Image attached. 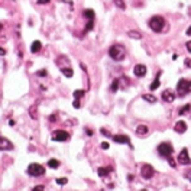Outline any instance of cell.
I'll use <instances>...</instances> for the list:
<instances>
[{
	"instance_id": "obj_1",
	"label": "cell",
	"mask_w": 191,
	"mask_h": 191,
	"mask_svg": "<svg viewBox=\"0 0 191 191\" xmlns=\"http://www.w3.org/2000/svg\"><path fill=\"white\" fill-rule=\"evenodd\" d=\"M149 28L154 32H161L162 29H164V26H165V19L162 18V16H154V18H151V20H149Z\"/></svg>"
},
{
	"instance_id": "obj_2",
	"label": "cell",
	"mask_w": 191,
	"mask_h": 191,
	"mask_svg": "<svg viewBox=\"0 0 191 191\" xmlns=\"http://www.w3.org/2000/svg\"><path fill=\"white\" fill-rule=\"evenodd\" d=\"M109 55L114 61H122L125 58V48L122 45H113L109 49Z\"/></svg>"
},
{
	"instance_id": "obj_3",
	"label": "cell",
	"mask_w": 191,
	"mask_h": 191,
	"mask_svg": "<svg viewBox=\"0 0 191 191\" xmlns=\"http://www.w3.org/2000/svg\"><path fill=\"white\" fill-rule=\"evenodd\" d=\"M177 91H178L180 96H185V94L191 93V81L181 78L178 81V84H177Z\"/></svg>"
},
{
	"instance_id": "obj_4",
	"label": "cell",
	"mask_w": 191,
	"mask_h": 191,
	"mask_svg": "<svg viewBox=\"0 0 191 191\" xmlns=\"http://www.w3.org/2000/svg\"><path fill=\"white\" fill-rule=\"evenodd\" d=\"M158 152H159V155H161V157L169 158L171 155H172V152H174V148H172V145H171V143L162 142V143H159V146H158Z\"/></svg>"
},
{
	"instance_id": "obj_5",
	"label": "cell",
	"mask_w": 191,
	"mask_h": 191,
	"mask_svg": "<svg viewBox=\"0 0 191 191\" xmlns=\"http://www.w3.org/2000/svg\"><path fill=\"white\" fill-rule=\"evenodd\" d=\"M28 174L32 177H41L45 174V168L39 164H30L28 167Z\"/></svg>"
},
{
	"instance_id": "obj_6",
	"label": "cell",
	"mask_w": 191,
	"mask_h": 191,
	"mask_svg": "<svg viewBox=\"0 0 191 191\" xmlns=\"http://www.w3.org/2000/svg\"><path fill=\"white\" fill-rule=\"evenodd\" d=\"M70 139V133H67L65 130H56L52 133V141L55 142H65Z\"/></svg>"
},
{
	"instance_id": "obj_7",
	"label": "cell",
	"mask_w": 191,
	"mask_h": 191,
	"mask_svg": "<svg viewBox=\"0 0 191 191\" xmlns=\"http://www.w3.org/2000/svg\"><path fill=\"white\" fill-rule=\"evenodd\" d=\"M141 174H142V177L145 178V180H151V178L154 177V174H155V169L152 168L149 164H146V165H143L142 168H141Z\"/></svg>"
},
{
	"instance_id": "obj_8",
	"label": "cell",
	"mask_w": 191,
	"mask_h": 191,
	"mask_svg": "<svg viewBox=\"0 0 191 191\" xmlns=\"http://www.w3.org/2000/svg\"><path fill=\"white\" fill-rule=\"evenodd\" d=\"M178 162H180L181 165H190L191 164V159H190V157H188V151L185 149V148H184L180 152V155H178Z\"/></svg>"
},
{
	"instance_id": "obj_9",
	"label": "cell",
	"mask_w": 191,
	"mask_h": 191,
	"mask_svg": "<svg viewBox=\"0 0 191 191\" xmlns=\"http://www.w3.org/2000/svg\"><path fill=\"white\" fill-rule=\"evenodd\" d=\"M13 149V143L6 138H0V151H10Z\"/></svg>"
},
{
	"instance_id": "obj_10",
	"label": "cell",
	"mask_w": 191,
	"mask_h": 191,
	"mask_svg": "<svg viewBox=\"0 0 191 191\" xmlns=\"http://www.w3.org/2000/svg\"><path fill=\"white\" fill-rule=\"evenodd\" d=\"M146 67L143 65V64H138V65H135V68H133V74L136 75V77H143V75H146Z\"/></svg>"
},
{
	"instance_id": "obj_11",
	"label": "cell",
	"mask_w": 191,
	"mask_h": 191,
	"mask_svg": "<svg viewBox=\"0 0 191 191\" xmlns=\"http://www.w3.org/2000/svg\"><path fill=\"white\" fill-rule=\"evenodd\" d=\"M162 98H164V101H167V103H172V101L175 100V93H174L172 90H165L164 93H162Z\"/></svg>"
},
{
	"instance_id": "obj_12",
	"label": "cell",
	"mask_w": 191,
	"mask_h": 191,
	"mask_svg": "<svg viewBox=\"0 0 191 191\" xmlns=\"http://www.w3.org/2000/svg\"><path fill=\"white\" fill-rule=\"evenodd\" d=\"M113 141L117 143H126V145H130V139L127 135H114L113 136Z\"/></svg>"
},
{
	"instance_id": "obj_13",
	"label": "cell",
	"mask_w": 191,
	"mask_h": 191,
	"mask_svg": "<svg viewBox=\"0 0 191 191\" xmlns=\"http://www.w3.org/2000/svg\"><path fill=\"white\" fill-rule=\"evenodd\" d=\"M185 130H187V123H185L184 120L177 122V123H175V132H177V133H184Z\"/></svg>"
},
{
	"instance_id": "obj_14",
	"label": "cell",
	"mask_w": 191,
	"mask_h": 191,
	"mask_svg": "<svg viewBox=\"0 0 191 191\" xmlns=\"http://www.w3.org/2000/svg\"><path fill=\"white\" fill-rule=\"evenodd\" d=\"M159 75H161V72H158V75L155 77V80H154V82L149 86V88H151V91H154V90H157L158 87H159V84H161V81H159Z\"/></svg>"
},
{
	"instance_id": "obj_15",
	"label": "cell",
	"mask_w": 191,
	"mask_h": 191,
	"mask_svg": "<svg viewBox=\"0 0 191 191\" xmlns=\"http://www.w3.org/2000/svg\"><path fill=\"white\" fill-rule=\"evenodd\" d=\"M136 133H138L139 136H143L148 133V126H145V125H139L138 127H136Z\"/></svg>"
},
{
	"instance_id": "obj_16",
	"label": "cell",
	"mask_w": 191,
	"mask_h": 191,
	"mask_svg": "<svg viewBox=\"0 0 191 191\" xmlns=\"http://www.w3.org/2000/svg\"><path fill=\"white\" fill-rule=\"evenodd\" d=\"M41 48H42V44H41V42H39V41H35L34 44L30 45V51H32V52H34V54L39 52V51H41Z\"/></svg>"
},
{
	"instance_id": "obj_17",
	"label": "cell",
	"mask_w": 191,
	"mask_h": 191,
	"mask_svg": "<svg viewBox=\"0 0 191 191\" xmlns=\"http://www.w3.org/2000/svg\"><path fill=\"white\" fill-rule=\"evenodd\" d=\"M142 98H143L145 101H148V103H151V104L157 103V97H155V96H152V94H143Z\"/></svg>"
},
{
	"instance_id": "obj_18",
	"label": "cell",
	"mask_w": 191,
	"mask_h": 191,
	"mask_svg": "<svg viewBox=\"0 0 191 191\" xmlns=\"http://www.w3.org/2000/svg\"><path fill=\"white\" fill-rule=\"evenodd\" d=\"M61 72H62V74L65 75V77H68V78L74 75V72H72V70H71V68H62V70H61Z\"/></svg>"
},
{
	"instance_id": "obj_19",
	"label": "cell",
	"mask_w": 191,
	"mask_h": 191,
	"mask_svg": "<svg viewBox=\"0 0 191 191\" xmlns=\"http://www.w3.org/2000/svg\"><path fill=\"white\" fill-rule=\"evenodd\" d=\"M48 167H49V168H58V167H60V162L56 161V159H49Z\"/></svg>"
},
{
	"instance_id": "obj_20",
	"label": "cell",
	"mask_w": 191,
	"mask_h": 191,
	"mask_svg": "<svg viewBox=\"0 0 191 191\" xmlns=\"http://www.w3.org/2000/svg\"><path fill=\"white\" fill-rule=\"evenodd\" d=\"M97 172H98V175H100V177H106L107 174L110 172V168H98Z\"/></svg>"
},
{
	"instance_id": "obj_21",
	"label": "cell",
	"mask_w": 191,
	"mask_h": 191,
	"mask_svg": "<svg viewBox=\"0 0 191 191\" xmlns=\"http://www.w3.org/2000/svg\"><path fill=\"white\" fill-rule=\"evenodd\" d=\"M84 16H86L87 19H90V20H93V19H94V13H93V10H90V9H87V10H84Z\"/></svg>"
},
{
	"instance_id": "obj_22",
	"label": "cell",
	"mask_w": 191,
	"mask_h": 191,
	"mask_svg": "<svg viewBox=\"0 0 191 191\" xmlns=\"http://www.w3.org/2000/svg\"><path fill=\"white\" fill-rule=\"evenodd\" d=\"M117 88H119V80H114L112 84V87H110V90H112V93H116Z\"/></svg>"
},
{
	"instance_id": "obj_23",
	"label": "cell",
	"mask_w": 191,
	"mask_h": 191,
	"mask_svg": "<svg viewBox=\"0 0 191 191\" xmlns=\"http://www.w3.org/2000/svg\"><path fill=\"white\" fill-rule=\"evenodd\" d=\"M129 36H130V38H136V39H141V38H142V35L139 34V32H136V30H130V32H129Z\"/></svg>"
},
{
	"instance_id": "obj_24",
	"label": "cell",
	"mask_w": 191,
	"mask_h": 191,
	"mask_svg": "<svg viewBox=\"0 0 191 191\" xmlns=\"http://www.w3.org/2000/svg\"><path fill=\"white\" fill-rule=\"evenodd\" d=\"M114 3H116V6H117L119 9H123V10L126 9V4H125L123 0H114Z\"/></svg>"
},
{
	"instance_id": "obj_25",
	"label": "cell",
	"mask_w": 191,
	"mask_h": 191,
	"mask_svg": "<svg viewBox=\"0 0 191 191\" xmlns=\"http://www.w3.org/2000/svg\"><path fill=\"white\" fill-rule=\"evenodd\" d=\"M84 93H86L84 90H75V91H74V97L78 100L80 97H82V96H84Z\"/></svg>"
},
{
	"instance_id": "obj_26",
	"label": "cell",
	"mask_w": 191,
	"mask_h": 191,
	"mask_svg": "<svg viewBox=\"0 0 191 191\" xmlns=\"http://www.w3.org/2000/svg\"><path fill=\"white\" fill-rule=\"evenodd\" d=\"M190 109H191V106H190V104H185V106L183 107V109L180 110V114H184V113H187Z\"/></svg>"
},
{
	"instance_id": "obj_27",
	"label": "cell",
	"mask_w": 191,
	"mask_h": 191,
	"mask_svg": "<svg viewBox=\"0 0 191 191\" xmlns=\"http://www.w3.org/2000/svg\"><path fill=\"white\" fill-rule=\"evenodd\" d=\"M68 180L67 178H56V184H60V185H64V184H67Z\"/></svg>"
},
{
	"instance_id": "obj_28",
	"label": "cell",
	"mask_w": 191,
	"mask_h": 191,
	"mask_svg": "<svg viewBox=\"0 0 191 191\" xmlns=\"http://www.w3.org/2000/svg\"><path fill=\"white\" fill-rule=\"evenodd\" d=\"M93 29V20H90V22L87 23V26H86V30H91Z\"/></svg>"
},
{
	"instance_id": "obj_29",
	"label": "cell",
	"mask_w": 191,
	"mask_h": 191,
	"mask_svg": "<svg viewBox=\"0 0 191 191\" xmlns=\"http://www.w3.org/2000/svg\"><path fill=\"white\" fill-rule=\"evenodd\" d=\"M44 190H45V188H44V185H36V187H35L32 191H44Z\"/></svg>"
},
{
	"instance_id": "obj_30",
	"label": "cell",
	"mask_w": 191,
	"mask_h": 191,
	"mask_svg": "<svg viewBox=\"0 0 191 191\" xmlns=\"http://www.w3.org/2000/svg\"><path fill=\"white\" fill-rule=\"evenodd\" d=\"M36 3L38 4H48L49 0H36Z\"/></svg>"
},
{
	"instance_id": "obj_31",
	"label": "cell",
	"mask_w": 191,
	"mask_h": 191,
	"mask_svg": "<svg viewBox=\"0 0 191 191\" xmlns=\"http://www.w3.org/2000/svg\"><path fill=\"white\" fill-rule=\"evenodd\" d=\"M72 106H74L75 109H78V107H80V106H81V104H80V101L77 100V98H75V101H74V104H72Z\"/></svg>"
},
{
	"instance_id": "obj_32",
	"label": "cell",
	"mask_w": 191,
	"mask_h": 191,
	"mask_svg": "<svg viewBox=\"0 0 191 191\" xmlns=\"http://www.w3.org/2000/svg\"><path fill=\"white\" fill-rule=\"evenodd\" d=\"M38 75H39V77H44V75H46V71H45V70H42V71H38Z\"/></svg>"
},
{
	"instance_id": "obj_33",
	"label": "cell",
	"mask_w": 191,
	"mask_h": 191,
	"mask_svg": "<svg viewBox=\"0 0 191 191\" xmlns=\"http://www.w3.org/2000/svg\"><path fill=\"white\" fill-rule=\"evenodd\" d=\"M168 162L171 164V167H174V168H175V162H174V159H171V157L168 158Z\"/></svg>"
},
{
	"instance_id": "obj_34",
	"label": "cell",
	"mask_w": 191,
	"mask_h": 191,
	"mask_svg": "<svg viewBox=\"0 0 191 191\" xmlns=\"http://www.w3.org/2000/svg\"><path fill=\"white\" fill-rule=\"evenodd\" d=\"M185 65H187L188 68H191V60H190V58H187V60H185Z\"/></svg>"
},
{
	"instance_id": "obj_35",
	"label": "cell",
	"mask_w": 191,
	"mask_h": 191,
	"mask_svg": "<svg viewBox=\"0 0 191 191\" xmlns=\"http://www.w3.org/2000/svg\"><path fill=\"white\" fill-rule=\"evenodd\" d=\"M101 148H103V149H107V148H109V143H107V142H103V143H101Z\"/></svg>"
},
{
	"instance_id": "obj_36",
	"label": "cell",
	"mask_w": 191,
	"mask_h": 191,
	"mask_svg": "<svg viewBox=\"0 0 191 191\" xmlns=\"http://www.w3.org/2000/svg\"><path fill=\"white\" fill-rule=\"evenodd\" d=\"M185 46H187V51L191 54V41H190V42H187V45H185Z\"/></svg>"
},
{
	"instance_id": "obj_37",
	"label": "cell",
	"mask_w": 191,
	"mask_h": 191,
	"mask_svg": "<svg viewBox=\"0 0 191 191\" xmlns=\"http://www.w3.org/2000/svg\"><path fill=\"white\" fill-rule=\"evenodd\" d=\"M185 177H187L188 180L191 181V171H187V172H185Z\"/></svg>"
},
{
	"instance_id": "obj_38",
	"label": "cell",
	"mask_w": 191,
	"mask_h": 191,
	"mask_svg": "<svg viewBox=\"0 0 191 191\" xmlns=\"http://www.w3.org/2000/svg\"><path fill=\"white\" fill-rule=\"evenodd\" d=\"M4 54H6V51L3 48H0V55H4Z\"/></svg>"
},
{
	"instance_id": "obj_39",
	"label": "cell",
	"mask_w": 191,
	"mask_h": 191,
	"mask_svg": "<svg viewBox=\"0 0 191 191\" xmlns=\"http://www.w3.org/2000/svg\"><path fill=\"white\" fill-rule=\"evenodd\" d=\"M187 35H188V36H191V26L187 29Z\"/></svg>"
},
{
	"instance_id": "obj_40",
	"label": "cell",
	"mask_w": 191,
	"mask_h": 191,
	"mask_svg": "<svg viewBox=\"0 0 191 191\" xmlns=\"http://www.w3.org/2000/svg\"><path fill=\"white\" fill-rule=\"evenodd\" d=\"M142 191H146V190H142Z\"/></svg>"
}]
</instances>
